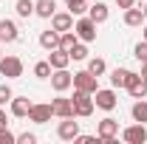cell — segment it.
<instances>
[{
    "label": "cell",
    "mask_w": 147,
    "mask_h": 144,
    "mask_svg": "<svg viewBox=\"0 0 147 144\" xmlns=\"http://www.w3.org/2000/svg\"><path fill=\"white\" fill-rule=\"evenodd\" d=\"M71 102H74V116H82V119H88L93 113V93H85V90H76L74 88V96H71Z\"/></svg>",
    "instance_id": "cell-1"
},
{
    "label": "cell",
    "mask_w": 147,
    "mask_h": 144,
    "mask_svg": "<svg viewBox=\"0 0 147 144\" xmlns=\"http://www.w3.org/2000/svg\"><path fill=\"white\" fill-rule=\"evenodd\" d=\"M74 88L85 90V93H96V90H99V76H93L88 68H85V71H76L74 73Z\"/></svg>",
    "instance_id": "cell-2"
},
{
    "label": "cell",
    "mask_w": 147,
    "mask_h": 144,
    "mask_svg": "<svg viewBox=\"0 0 147 144\" xmlns=\"http://www.w3.org/2000/svg\"><path fill=\"white\" fill-rule=\"evenodd\" d=\"M96 136H99V141L102 144H113L116 141V136H119V122L116 119H102L99 122V127H96Z\"/></svg>",
    "instance_id": "cell-3"
},
{
    "label": "cell",
    "mask_w": 147,
    "mask_h": 144,
    "mask_svg": "<svg viewBox=\"0 0 147 144\" xmlns=\"http://www.w3.org/2000/svg\"><path fill=\"white\" fill-rule=\"evenodd\" d=\"M93 105H96L99 110H108V113H110V110L119 105V99H116V90H113V88H99L96 93H93Z\"/></svg>",
    "instance_id": "cell-4"
},
{
    "label": "cell",
    "mask_w": 147,
    "mask_h": 144,
    "mask_svg": "<svg viewBox=\"0 0 147 144\" xmlns=\"http://www.w3.org/2000/svg\"><path fill=\"white\" fill-rule=\"evenodd\" d=\"M0 73L6 76V79H17V76H23V59L20 57H3L0 59Z\"/></svg>",
    "instance_id": "cell-5"
},
{
    "label": "cell",
    "mask_w": 147,
    "mask_h": 144,
    "mask_svg": "<svg viewBox=\"0 0 147 144\" xmlns=\"http://www.w3.org/2000/svg\"><path fill=\"white\" fill-rule=\"evenodd\" d=\"M74 31H76V37L82 40V42H93L96 40V23H93L91 17H82L74 23Z\"/></svg>",
    "instance_id": "cell-6"
},
{
    "label": "cell",
    "mask_w": 147,
    "mask_h": 144,
    "mask_svg": "<svg viewBox=\"0 0 147 144\" xmlns=\"http://www.w3.org/2000/svg\"><path fill=\"white\" fill-rule=\"evenodd\" d=\"M74 85V73H68V68H57L51 71V88L57 93H65V90Z\"/></svg>",
    "instance_id": "cell-7"
},
{
    "label": "cell",
    "mask_w": 147,
    "mask_h": 144,
    "mask_svg": "<svg viewBox=\"0 0 147 144\" xmlns=\"http://www.w3.org/2000/svg\"><path fill=\"white\" fill-rule=\"evenodd\" d=\"M122 139L127 144H144L147 141V127L142 124V122H136V124H130L122 130Z\"/></svg>",
    "instance_id": "cell-8"
},
{
    "label": "cell",
    "mask_w": 147,
    "mask_h": 144,
    "mask_svg": "<svg viewBox=\"0 0 147 144\" xmlns=\"http://www.w3.org/2000/svg\"><path fill=\"white\" fill-rule=\"evenodd\" d=\"M57 136H59L62 141H74V139L79 136V122H74V116L62 119V122H59V127H57Z\"/></svg>",
    "instance_id": "cell-9"
},
{
    "label": "cell",
    "mask_w": 147,
    "mask_h": 144,
    "mask_svg": "<svg viewBox=\"0 0 147 144\" xmlns=\"http://www.w3.org/2000/svg\"><path fill=\"white\" fill-rule=\"evenodd\" d=\"M31 105H34V102H28L26 96H14V99L9 102V110H11V116H14V119H28Z\"/></svg>",
    "instance_id": "cell-10"
},
{
    "label": "cell",
    "mask_w": 147,
    "mask_h": 144,
    "mask_svg": "<svg viewBox=\"0 0 147 144\" xmlns=\"http://www.w3.org/2000/svg\"><path fill=\"white\" fill-rule=\"evenodd\" d=\"M20 28L14 20H0V42H17Z\"/></svg>",
    "instance_id": "cell-11"
},
{
    "label": "cell",
    "mask_w": 147,
    "mask_h": 144,
    "mask_svg": "<svg viewBox=\"0 0 147 144\" xmlns=\"http://www.w3.org/2000/svg\"><path fill=\"white\" fill-rule=\"evenodd\" d=\"M51 116H54L51 105H31V110H28V119H31L34 124H45V122H51Z\"/></svg>",
    "instance_id": "cell-12"
},
{
    "label": "cell",
    "mask_w": 147,
    "mask_h": 144,
    "mask_svg": "<svg viewBox=\"0 0 147 144\" xmlns=\"http://www.w3.org/2000/svg\"><path fill=\"white\" fill-rule=\"evenodd\" d=\"M51 28L59 31V34H62V31H71V28H74V14H71V11H59V14H57V11H54Z\"/></svg>",
    "instance_id": "cell-13"
},
{
    "label": "cell",
    "mask_w": 147,
    "mask_h": 144,
    "mask_svg": "<svg viewBox=\"0 0 147 144\" xmlns=\"http://www.w3.org/2000/svg\"><path fill=\"white\" fill-rule=\"evenodd\" d=\"M51 110H54V116H59V119H68V116H74V102L65 99V96H57L54 102H51Z\"/></svg>",
    "instance_id": "cell-14"
},
{
    "label": "cell",
    "mask_w": 147,
    "mask_h": 144,
    "mask_svg": "<svg viewBox=\"0 0 147 144\" xmlns=\"http://www.w3.org/2000/svg\"><path fill=\"white\" fill-rule=\"evenodd\" d=\"M127 93L133 96V99H144V93H147V82L139 76V73H133V76H130V82H127Z\"/></svg>",
    "instance_id": "cell-15"
},
{
    "label": "cell",
    "mask_w": 147,
    "mask_h": 144,
    "mask_svg": "<svg viewBox=\"0 0 147 144\" xmlns=\"http://www.w3.org/2000/svg\"><path fill=\"white\" fill-rule=\"evenodd\" d=\"M48 62H51V68H68L71 65V54L65 51V48H54L51 54H48Z\"/></svg>",
    "instance_id": "cell-16"
},
{
    "label": "cell",
    "mask_w": 147,
    "mask_h": 144,
    "mask_svg": "<svg viewBox=\"0 0 147 144\" xmlns=\"http://www.w3.org/2000/svg\"><path fill=\"white\" fill-rule=\"evenodd\" d=\"M88 17L99 26V23H105V20L110 17V9L105 6V3H93V6H88Z\"/></svg>",
    "instance_id": "cell-17"
},
{
    "label": "cell",
    "mask_w": 147,
    "mask_h": 144,
    "mask_svg": "<svg viewBox=\"0 0 147 144\" xmlns=\"http://www.w3.org/2000/svg\"><path fill=\"white\" fill-rule=\"evenodd\" d=\"M136 71H127V68H116V71L110 73V85L113 88H127V82H130V76H133Z\"/></svg>",
    "instance_id": "cell-18"
},
{
    "label": "cell",
    "mask_w": 147,
    "mask_h": 144,
    "mask_svg": "<svg viewBox=\"0 0 147 144\" xmlns=\"http://www.w3.org/2000/svg\"><path fill=\"white\" fill-rule=\"evenodd\" d=\"M40 45H42L45 51H54V48H59V31H54V28L42 31V34H40Z\"/></svg>",
    "instance_id": "cell-19"
},
{
    "label": "cell",
    "mask_w": 147,
    "mask_h": 144,
    "mask_svg": "<svg viewBox=\"0 0 147 144\" xmlns=\"http://www.w3.org/2000/svg\"><path fill=\"white\" fill-rule=\"evenodd\" d=\"M142 23H144L142 6H130V9H125V26H142Z\"/></svg>",
    "instance_id": "cell-20"
},
{
    "label": "cell",
    "mask_w": 147,
    "mask_h": 144,
    "mask_svg": "<svg viewBox=\"0 0 147 144\" xmlns=\"http://www.w3.org/2000/svg\"><path fill=\"white\" fill-rule=\"evenodd\" d=\"M54 9H57L54 0H37V3H34V14H37V17H45V20L54 17Z\"/></svg>",
    "instance_id": "cell-21"
},
{
    "label": "cell",
    "mask_w": 147,
    "mask_h": 144,
    "mask_svg": "<svg viewBox=\"0 0 147 144\" xmlns=\"http://www.w3.org/2000/svg\"><path fill=\"white\" fill-rule=\"evenodd\" d=\"M130 116H133V122H142V124H147V102H144V99H139V102L130 108Z\"/></svg>",
    "instance_id": "cell-22"
},
{
    "label": "cell",
    "mask_w": 147,
    "mask_h": 144,
    "mask_svg": "<svg viewBox=\"0 0 147 144\" xmlns=\"http://www.w3.org/2000/svg\"><path fill=\"white\" fill-rule=\"evenodd\" d=\"M14 11H17V17H31L34 14V0H17L14 3Z\"/></svg>",
    "instance_id": "cell-23"
},
{
    "label": "cell",
    "mask_w": 147,
    "mask_h": 144,
    "mask_svg": "<svg viewBox=\"0 0 147 144\" xmlns=\"http://www.w3.org/2000/svg\"><path fill=\"white\" fill-rule=\"evenodd\" d=\"M76 42H79V37H76V31H62V34H59V48H65V51H71L74 45H76Z\"/></svg>",
    "instance_id": "cell-24"
},
{
    "label": "cell",
    "mask_w": 147,
    "mask_h": 144,
    "mask_svg": "<svg viewBox=\"0 0 147 144\" xmlns=\"http://www.w3.org/2000/svg\"><path fill=\"white\" fill-rule=\"evenodd\" d=\"M88 71H91L93 76H102V73L108 71V65H105L102 57H93V59H88Z\"/></svg>",
    "instance_id": "cell-25"
},
{
    "label": "cell",
    "mask_w": 147,
    "mask_h": 144,
    "mask_svg": "<svg viewBox=\"0 0 147 144\" xmlns=\"http://www.w3.org/2000/svg\"><path fill=\"white\" fill-rule=\"evenodd\" d=\"M51 71H54V68H51L48 59H42V62L34 65V76H37V79H51Z\"/></svg>",
    "instance_id": "cell-26"
},
{
    "label": "cell",
    "mask_w": 147,
    "mask_h": 144,
    "mask_svg": "<svg viewBox=\"0 0 147 144\" xmlns=\"http://www.w3.org/2000/svg\"><path fill=\"white\" fill-rule=\"evenodd\" d=\"M68 54H71V59H76V62H82V59H88V45H85V42L79 40V42L74 45V48L68 51Z\"/></svg>",
    "instance_id": "cell-27"
},
{
    "label": "cell",
    "mask_w": 147,
    "mask_h": 144,
    "mask_svg": "<svg viewBox=\"0 0 147 144\" xmlns=\"http://www.w3.org/2000/svg\"><path fill=\"white\" fill-rule=\"evenodd\" d=\"M65 6H68L71 14H85L88 11V3L85 0H65Z\"/></svg>",
    "instance_id": "cell-28"
},
{
    "label": "cell",
    "mask_w": 147,
    "mask_h": 144,
    "mask_svg": "<svg viewBox=\"0 0 147 144\" xmlns=\"http://www.w3.org/2000/svg\"><path fill=\"white\" fill-rule=\"evenodd\" d=\"M133 57H136L139 62H147V42H139V45L133 48Z\"/></svg>",
    "instance_id": "cell-29"
},
{
    "label": "cell",
    "mask_w": 147,
    "mask_h": 144,
    "mask_svg": "<svg viewBox=\"0 0 147 144\" xmlns=\"http://www.w3.org/2000/svg\"><path fill=\"white\" fill-rule=\"evenodd\" d=\"M14 99V93H11V88L9 85H0V105H9Z\"/></svg>",
    "instance_id": "cell-30"
},
{
    "label": "cell",
    "mask_w": 147,
    "mask_h": 144,
    "mask_svg": "<svg viewBox=\"0 0 147 144\" xmlns=\"http://www.w3.org/2000/svg\"><path fill=\"white\" fill-rule=\"evenodd\" d=\"M17 141V136H14V133H9V127H6V130H0V144H14Z\"/></svg>",
    "instance_id": "cell-31"
},
{
    "label": "cell",
    "mask_w": 147,
    "mask_h": 144,
    "mask_svg": "<svg viewBox=\"0 0 147 144\" xmlns=\"http://www.w3.org/2000/svg\"><path fill=\"white\" fill-rule=\"evenodd\" d=\"M17 141L20 144H37V136H34V133H20Z\"/></svg>",
    "instance_id": "cell-32"
},
{
    "label": "cell",
    "mask_w": 147,
    "mask_h": 144,
    "mask_svg": "<svg viewBox=\"0 0 147 144\" xmlns=\"http://www.w3.org/2000/svg\"><path fill=\"white\" fill-rule=\"evenodd\" d=\"M74 141H79V144H96V141H99V136H76Z\"/></svg>",
    "instance_id": "cell-33"
},
{
    "label": "cell",
    "mask_w": 147,
    "mask_h": 144,
    "mask_svg": "<svg viewBox=\"0 0 147 144\" xmlns=\"http://www.w3.org/2000/svg\"><path fill=\"white\" fill-rule=\"evenodd\" d=\"M6 127H9V116H6V110L0 105V130H6Z\"/></svg>",
    "instance_id": "cell-34"
},
{
    "label": "cell",
    "mask_w": 147,
    "mask_h": 144,
    "mask_svg": "<svg viewBox=\"0 0 147 144\" xmlns=\"http://www.w3.org/2000/svg\"><path fill=\"white\" fill-rule=\"evenodd\" d=\"M116 6L119 9H130V6H136V0H116Z\"/></svg>",
    "instance_id": "cell-35"
},
{
    "label": "cell",
    "mask_w": 147,
    "mask_h": 144,
    "mask_svg": "<svg viewBox=\"0 0 147 144\" xmlns=\"http://www.w3.org/2000/svg\"><path fill=\"white\" fill-rule=\"evenodd\" d=\"M139 76H142V79L147 82V62H142V73H139Z\"/></svg>",
    "instance_id": "cell-36"
},
{
    "label": "cell",
    "mask_w": 147,
    "mask_h": 144,
    "mask_svg": "<svg viewBox=\"0 0 147 144\" xmlns=\"http://www.w3.org/2000/svg\"><path fill=\"white\" fill-rule=\"evenodd\" d=\"M142 11H144V20H147V3H144V6H142Z\"/></svg>",
    "instance_id": "cell-37"
},
{
    "label": "cell",
    "mask_w": 147,
    "mask_h": 144,
    "mask_svg": "<svg viewBox=\"0 0 147 144\" xmlns=\"http://www.w3.org/2000/svg\"><path fill=\"white\" fill-rule=\"evenodd\" d=\"M144 42H147V26H144Z\"/></svg>",
    "instance_id": "cell-38"
},
{
    "label": "cell",
    "mask_w": 147,
    "mask_h": 144,
    "mask_svg": "<svg viewBox=\"0 0 147 144\" xmlns=\"http://www.w3.org/2000/svg\"><path fill=\"white\" fill-rule=\"evenodd\" d=\"M0 59H3V54H0Z\"/></svg>",
    "instance_id": "cell-39"
}]
</instances>
